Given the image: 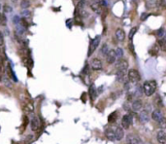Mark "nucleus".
<instances>
[{"label": "nucleus", "mask_w": 166, "mask_h": 144, "mask_svg": "<svg viewBox=\"0 0 166 144\" xmlns=\"http://www.w3.org/2000/svg\"><path fill=\"white\" fill-rule=\"evenodd\" d=\"M116 68L118 71H127L128 68V62L124 59H121L118 60V62L116 63Z\"/></svg>", "instance_id": "nucleus-8"}, {"label": "nucleus", "mask_w": 166, "mask_h": 144, "mask_svg": "<svg viewBox=\"0 0 166 144\" xmlns=\"http://www.w3.org/2000/svg\"><path fill=\"white\" fill-rule=\"evenodd\" d=\"M24 110L26 111V113H32L34 111V105H33L30 101H27L26 106L24 107Z\"/></svg>", "instance_id": "nucleus-20"}, {"label": "nucleus", "mask_w": 166, "mask_h": 144, "mask_svg": "<svg viewBox=\"0 0 166 144\" xmlns=\"http://www.w3.org/2000/svg\"><path fill=\"white\" fill-rule=\"evenodd\" d=\"M115 53H116V57H117L118 60L123 59V49L117 48V50L115 51Z\"/></svg>", "instance_id": "nucleus-21"}, {"label": "nucleus", "mask_w": 166, "mask_h": 144, "mask_svg": "<svg viewBox=\"0 0 166 144\" xmlns=\"http://www.w3.org/2000/svg\"><path fill=\"white\" fill-rule=\"evenodd\" d=\"M99 43H100V36H96L94 39H92L90 41V47H88V52H87V57H90L91 55L94 53L96 48L98 47Z\"/></svg>", "instance_id": "nucleus-4"}, {"label": "nucleus", "mask_w": 166, "mask_h": 144, "mask_svg": "<svg viewBox=\"0 0 166 144\" xmlns=\"http://www.w3.org/2000/svg\"><path fill=\"white\" fill-rule=\"evenodd\" d=\"M157 6V2L156 0H148L146 2V8L147 9H153Z\"/></svg>", "instance_id": "nucleus-19"}, {"label": "nucleus", "mask_w": 166, "mask_h": 144, "mask_svg": "<svg viewBox=\"0 0 166 144\" xmlns=\"http://www.w3.org/2000/svg\"><path fill=\"white\" fill-rule=\"evenodd\" d=\"M95 2H100V0H90V3H95Z\"/></svg>", "instance_id": "nucleus-36"}, {"label": "nucleus", "mask_w": 166, "mask_h": 144, "mask_svg": "<svg viewBox=\"0 0 166 144\" xmlns=\"http://www.w3.org/2000/svg\"><path fill=\"white\" fill-rule=\"evenodd\" d=\"M13 1H14V2H17V0H13Z\"/></svg>", "instance_id": "nucleus-39"}, {"label": "nucleus", "mask_w": 166, "mask_h": 144, "mask_svg": "<svg viewBox=\"0 0 166 144\" xmlns=\"http://www.w3.org/2000/svg\"><path fill=\"white\" fill-rule=\"evenodd\" d=\"M137 29H138V27H132L131 28L130 32H129V34H128L129 40H132V38H133V36L135 35V33L137 32Z\"/></svg>", "instance_id": "nucleus-27"}, {"label": "nucleus", "mask_w": 166, "mask_h": 144, "mask_svg": "<svg viewBox=\"0 0 166 144\" xmlns=\"http://www.w3.org/2000/svg\"><path fill=\"white\" fill-rule=\"evenodd\" d=\"M127 79L132 84H136V83H138L141 80V76L138 70H136V69H130V70H128V73H127Z\"/></svg>", "instance_id": "nucleus-2"}, {"label": "nucleus", "mask_w": 166, "mask_h": 144, "mask_svg": "<svg viewBox=\"0 0 166 144\" xmlns=\"http://www.w3.org/2000/svg\"><path fill=\"white\" fill-rule=\"evenodd\" d=\"M2 81H3V83L7 86V87H11V86H12V85H11L10 80L8 79L7 77H5V76H4V77H3V79H2Z\"/></svg>", "instance_id": "nucleus-30"}, {"label": "nucleus", "mask_w": 166, "mask_h": 144, "mask_svg": "<svg viewBox=\"0 0 166 144\" xmlns=\"http://www.w3.org/2000/svg\"><path fill=\"white\" fill-rule=\"evenodd\" d=\"M132 123H133V119H132V116L130 114H125L121 118V129H127L131 127Z\"/></svg>", "instance_id": "nucleus-3"}, {"label": "nucleus", "mask_w": 166, "mask_h": 144, "mask_svg": "<svg viewBox=\"0 0 166 144\" xmlns=\"http://www.w3.org/2000/svg\"><path fill=\"white\" fill-rule=\"evenodd\" d=\"M30 128H31L32 132L39 131L41 128V120L38 116H33L30 120Z\"/></svg>", "instance_id": "nucleus-7"}, {"label": "nucleus", "mask_w": 166, "mask_h": 144, "mask_svg": "<svg viewBox=\"0 0 166 144\" xmlns=\"http://www.w3.org/2000/svg\"><path fill=\"white\" fill-rule=\"evenodd\" d=\"M13 21H14V24H15L16 26H18V24H20V21H21L20 17H19V16H15V17H14V19H13Z\"/></svg>", "instance_id": "nucleus-32"}, {"label": "nucleus", "mask_w": 166, "mask_h": 144, "mask_svg": "<svg viewBox=\"0 0 166 144\" xmlns=\"http://www.w3.org/2000/svg\"><path fill=\"white\" fill-rule=\"evenodd\" d=\"M148 16H149V14H147V13H143L142 15H141V21H145L147 18H148Z\"/></svg>", "instance_id": "nucleus-35"}, {"label": "nucleus", "mask_w": 166, "mask_h": 144, "mask_svg": "<svg viewBox=\"0 0 166 144\" xmlns=\"http://www.w3.org/2000/svg\"><path fill=\"white\" fill-rule=\"evenodd\" d=\"M156 138H157V141H158L159 144H165L166 137H165V131L164 129H159V131L157 132Z\"/></svg>", "instance_id": "nucleus-16"}, {"label": "nucleus", "mask_w": 166, "mask_h": 144, "mask_svg": "<svg viewBox=\"0 0 166 144\" xmlns=\"http://www.w3.org/2000/svg\"><path fill=\"white\" fill-rule=\"evenodd\" d=\"M152 119H153L154 121H156V123L162 124L163 122H164V115H163V113L161 112V110L156 109V110H154L153 113H152Z\"/></svg>", "instance_id": "nucleus-6"}, {"label": "nucleus", "mask_w": 166, "mask_h": 144, "mask_svg": "<svg viewBox=\"0 0 166 144\" xmlns=\"http://www.w3.org/2000/svg\"><path fill=\"white\" fill-rule=\"evenodd\" d=\"M3 11H4L5 13H11L13 11V9H12V7L9 6V5H4V6H3Z\"/></svg>", "instance_id": "nucleus-29"}, {"label": "nucleus", "mask_w": 166, "mask_h": 144, "mask_svg": "<svg viewBox=\"0 0 166 144\" xmlns=\"http://www.w3.org/2000/svg\"><path fill=\"white\" fill-rule=\"evenodd\" d=\"M109 47H108L107 44H105V45H103V47H102V49H101V54L103 55V56H106L107 55V53L109 52Z\"/></svg>", "instance_id": "nucleus-28"}, {"label": "nucleus", "mask_w": 166, "mask_h": 144, "mask_svg": "<svg viewBox=\"0 0 166 144\" xmlns=\"http://www.w3.org/2000/svg\"><path fill=\"white\" fill-rule=\"evenodd\" d=\"M116 77H117L118 82L126 83L127 81H128V79H127V71H118L117 70Z\"/></svg>", "instance_id": "nucleus-12"}, {"label": "nucleus", "mask_w": 166, "mask_h": 144, "mask_svg": "<svg viewBox=\"0 0 166 144\" xmlns=\"http://www.w3.org/2000/svg\"><path fill=\"white\" fill-rule=\"evenodd\" d=\"M138 118H139V121L142 124L148 123L149 120H150V114H149V112L147 110H142V111H140L139 115H138Z\"/></svg>", "instance_id": "nucleus-10"}, {"label": "nucleus", "mask_w": 166, "mask_h": 144, "mask_svg": "<svg viewBox=\"0 0 166 144\" xmlns=\"http://www.w3.org/2000/svg\"><path fill=\"white\" fill-rule=\"evenodd\" d=\"M21 15H23L24 17V19H26L27 17H29L30 16V12L28 10H26V9H23V11L21 12Z\"/></svg>", "instance_id": "nucleus-31"}, {"label": "nucleus", "mask_w": 166, "mask_h": 144, "mask_svg": "<svg viewBox=\"0 0 166 144\" xmlns=\"http://www.w3.org/2000/svg\"><path fill=\"white\" fill-rule=\"evenodd\" d=\"M105 136L111 141H115V127H108L105 129Z\"/></svg>", "instance_id": "nucleus-11"}, {"label": "nucleus", "mask_w": 166, "mask_h": 144, "mask_svg": "<svg viewBox=\"0 0 166 144\" xmlns=\"http://www.w3.org/2000/svg\"><path fill=\"white\" fill-rule=\"evenodd\" d=\"M157 37H158L159 39H164V37H165V30H164V28L158 29V31H157Z\"/></svg>", "instance_id": "nucleus-24"}, {"label": "nucleus", "mask_w": 166, "mask_h": 144, "mask_svg": "<svg viewBox=\"0 0 166 144\" xmlns=\"http://www.w3.org/2000/svg\"><path fill=\"white\" fill-rule=\"evenodd\" d=\"M90 9L93 11L94 13L100 15L102 12V6L100 4V2H95V3H91L90 4Z\"/></svg>", "instance_id": "nucleus-18"}, {"label": "nucleus", "mask_w": 166, "mask_h": 144, "mask_svg": "<svg viewBox=\"0 0 166 144\" xmlns=\"http://www.w3.org/2000/svg\"><path fill=\"white\" fill-rule=\"evenodd\" d=\"M159 45L161 47L163 51H165V39H160L159 40Z\"/></svg>", "instance_id": "nucleus-33"}, {"label": "nucleus", "mask_w": 166, "mask_h": 144, "mask_svg": "<svg viewBox=\"0 0 166 144\" xmlns=\"http://www.w3.org/2000/svg\"><path fill=\"white\" fill-rule=\"evenodd\" d=\"M157 85L156 82L154 80H148L143 84V91L146 96H153L154 92L156 91Z\"/></svg>", "instance_id": "nucleus-1"}, {"label": "nucleus", "mask_w": 166, "mask_h": 144, "mask_svg": "<svg viewBox=\"0 0 166 144\" xmlns=\"http://www.w3.org/2000/svg\"><path fill=\"white\" fill-rule=\"evenodd\" d=\"M7 24V19H6V16L4 14H1L0 13V24L1 26H5Z\"/></svg>", "instance_id": "nucleus-26"}, {"label": "nucleus", "mask_w": 166, "mask_h": 144, "mask_svg": "<svg viewBox=\"0 0 166 144\" xmlns=\"http://www.w3.org/2000/svg\"><path fill=\"white\" fill-rule=\"evenodd\" d=\"M124 132L123 129H121V127H115V140L120 141L123 138Z\"/></svg>", "instance_id": "nucleus-15"}, {"label": "nucleus", "mask_w": 166, "mask_h": 144, "mask_svg": "<svg viewBox=\"0 0 166 144\" xmlns=\"http://www.w3.org/2000/svg\"><path fill=\"white\" fill-rule=\"evenodd\" d=\"M21 7L23 9H27L30 7V0H21Z\"/></svg>", "instance_id": "nucleus-22"}, {"label": "nucleus", "mask_w": 166, "mask_h": 144, "mask_svg": "<svg viewBox=\"0 0 166 144\" xmlns=\"http://www.w3.org/2000/svg\"><path fill=\"white\" fill-rule=\"evenodd\" d=\"M106 60L109 64H113V63L116 62V60H117V57H116V53H115V50H109V52L107 53L106 56Z\"/></svg>", "instance_id": "nucleus-9"}, {"label": "nucleus", "mask_w": 166, "mask_h": 144, "mask_svg": "<svg viewBox=\"0 0 166 144\" xmlns=\"http://www.w3.org/2000/svg\"><path fill=\"white\" fill-rule=\"evenodd\" d=\"M1 8H2V6H1V4H0V10H1Z\"/></svg>", "instance_id": "nucleus-38"}, {"label": "nucleus", "mask_w": 166, "mask_h": 144, "mask_svg": "<svg viewBox=\"0 0 166 144\" xmlns=\"http://www.w3.org/2000/svg\"><path fill=\"white\" fill-rule=\"evenodd\" d=\"M75 1H79V2H81V1H83V0H75Z\"/></svg>", "instance_id": "nucleus-37"}, {"label": "nucleus", "mask_w": 166, "mask_h": 144, "mask_svg": "<svg viewBox=\"0 0 166 144\" xmlns=\"http://www.w3.org/2000/svg\"><path fill=\"white\" fill-rule=\"evenodd\" d=\"M115 35H116V38H117L118 41H121V42H123V41H124V39H125V32L121 28H118L116 30Z\"/></svg>", "instance_id": "nucleus-17"}, {"label": "nucleus", "mask_w": 166, "mask_h": 144, "mask_svg": "<svg viewBox=\"0 0 166 144\" xmlns=\"http://www.w3.org/2000/svg\"><path fill=\"white\" fill-rule=\"evenodd\" d=\"M90 65H91V68L93 70H101L102 69V62L97 57H94L90 62Z\"/></svg>", "instance_id": "nucleus-13"}, {"label": "nucleus", "mask_w": 166, "mask_h": 144, "mask_svg": "<svg viewBox=\"0 0 166 144\" xmlns=\"http://www.w3.org/2000/svg\"><path fill=\"white\" fill-rule=\"evenodd\" d=\"M131 107H132V110H133L134 112L141 111V110H142V108H143V102H142V100H140V99H135V100L132 102Z\"/></svg>", "instance_id": "nucleus-14"}, {"label": "nucleus", "mask_w": 166, "mask_h": 144, "mask_svg": "<svg viewBox=\"0 0 166 144\" xmlns=\"http://www.w3.org/2000/svg\"><path fill=\"white\" fill-rule=\"evenodd\" d=\"M126 143L127 144H143V141L139 135L135 134H129L126 136Z\"/></svg>", "instance_id": "nucleus-5"}, {"label": "nucleus", "mask_w": 166, "mask_h": 144, "mask_svg": "<svg viewBox=\"0 0 166 144\" xmlns=\"http://www.w3.org/2000/svg\"><path fill=\"white\" fill-rule=\"evenodd\" d=\"M117 112H113L112 114H110L109 118H108V121H109V123H114V122L117 120Z\"/></svg>", "instance_id": "nucleus-25"}, {"label": "nucleus", "mask_w": 166, "mask_h": 144, "mask_svg": "<svg viewBox=\"0 0 166 144\" xmlns=\"http://www.w3.org/2000/svg\"><path fill=\"white\" fill-rule=\"evenodd\" d=\"M90 96L92 99H94V98L96 96V89L94 88V86L91 85L90 88Z\"/></svg>", "instance_id": "nucleus-23"}, {"label": "nucleus", "mask_w": 166, "mask_h": 144, "mask_svg": "<svg viewBox=\"0 0 166 144\" xmlns=\"http://www.w3.org/2000/svg\"><path fill=\"white\" fill-rule=\"evenodd\" d=\"M3 44H4V36H3V33L0 30V46H3Z\"/></svg>", "instance_id": "nucleus-34"}]
</instances>
